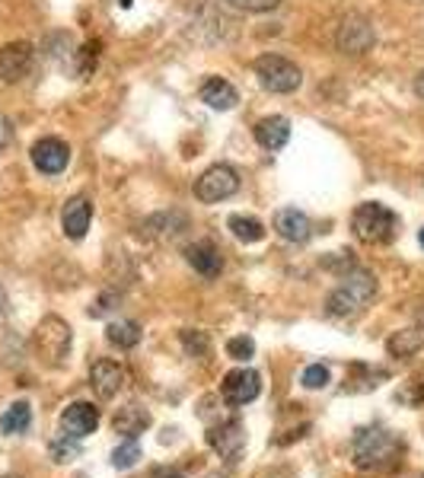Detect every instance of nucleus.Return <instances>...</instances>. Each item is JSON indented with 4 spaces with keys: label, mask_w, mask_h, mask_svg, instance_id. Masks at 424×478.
Instances as JSON below:
<instances>
[{
    "label": "nucleus",
    "mask_w": 424,
    "mask_h": 478,
    "mask_svg": "<svg viewBox=\"0 0 424 478\" xmlns=\"http://www.w3.org/2000/svg\"><path fill=\"white\" fill-rule=\"evenodd\" d=\"M418 348H424V329L396 332V335H392L390 341H386V351H390L392 358H411V354H415Z\"/></svg>",
    "instance_id": "nucleus-22"
},
{
    "label": "nucleus",
    "mask_w": 424,
    "mask_h": 478,
    "mask_svg": "<svg viewBox=\"0 0 424 478\" xmlns=\"http://www.w3.org/2000/svg\"><path fill=\"white\" fill-rule=\"evenodd\" d=\"M29 424H32V408H29V402H14V405L0 415V434H26Z\"/></svg>",
    "instance_id": "nucleus-20"
},
{
    "label": "nucleus",
    "mask_w": 424,
    "mask_h": 478,
    "mask_svg": "<svg viewBox=\"0 0 424 478\" xmlns=\"http://www.w3.org/2000/svg\"><path fill=\"white\" fill-rule=\"evenodd\" d=\"M112 303H119V294H103V297H99V300L90 306V316H93V319H103L109 310H115Z\"/></svg>",
    "instance_id": "nucleus-30"
},
{
    "label": "nucleus",
    "mask_w": 424,
    "mask_h": 478,
    "mask_svg": "<svg viewBox=\"0 0 424 478\" xmlns=\"http://www.w3.org/2000/svg\"><path fill=\"white\" fill-rule=\"evenodd\" d=\"M77 456H80V440H74L68 434L55 437V443H51V459L55 463H74Z\"/></svg>",
    "instance_id": "nucleus-25"
},
{
    "label": "nucleus",
    "mask_w": 424,
    "mask_h": 478,
    "mask_svg": "<svg viewBox=\"0 0 424 478\" xmlns=\"http://www.w3.org/2000/svg\"><path fill=\"white\" fill-rule=\"evenodd\" d=\"M415 93H418V96L424 99V71H421V74H418V77H415Z\"/></svg>",
    "instance_id": "nucleus-33"
},
{
    "label": "nucleus",
    "mask_w": 424,
    "mask_h": 478,
    "mask_svg": "<svg viewBox=\"0 0 424 478\" xmlns=\"http://www.w3.org/2000/svg\"><path fill=\"white\" fill-rule=\"evenodd\" d=\"M227 354L233 360H249L252 354H256V341H252V338H246V335L230 338V341H227Z\"/></svg>",
    "instance_id": "nucleus-27"
},
{
    "label": "nucleus",
    "mask_w": 424,
    "mask_h": 478,
    "mask_svg": "<svg viewBox=\"0 0 424 478\" xmlns=\"http://www.w3.org/2000/svg\"><path fill=\"white\" fill-rule=\"evenodd\" d=\"M10 141H14V128H10V119H7V115H0V150L7 147Z\"/></svg>",
    "instance_id": "nucleus-31"
},
{
    "label": "nucleus",
    "mask_w": 424,
    "mask_h": 478,
    "mask_svg": "<svg viewBox=\"0 0 424 478\" xmlns=\"http://www.w3.org/2000/svg\"><path fill=\"white\" fill-rule=\"evenodd\" d=\"M90 220H93V204H90V198L77 195V198H70V201L64 204L61 226H64V233H68L70 239H84L86 230H90Z\"/></svg>",
    "instance_id": "nucleus-13"
},
{
    "label": "nucleus",
    "mask_w": 424,
    "mask_h": 478,
    "mask_svg": "<svg viewBox=\"0 0 424 478\" xmlns=\"http://www.w3.org/2000/svg\"><path fill=\"white\" fill-rule=\"evenodd\" d=\"M185 259H188V265L195 268L198 275H204V278H217L221 275V252H217L211 243H192V246L185 249Z\"/></svg>",
    "instance_id": "nucleus-17"
},
{
    "label": "nucleus",
    "mask_w": 424,
    "mask_h": 478,
    "mask_svg": "<svg viewBox=\"0 0 424 478\" xmlns=\"http://www.w3.org/2000/svg\"><path fill=\"white\" fill-rule=\"evenodd\" d=\"M399 443L390 430L383 428H367V430H357L355 437V463L357 469H380L386 465L392 456H396Z\"/></svg>",
    "instance_id": "nucleus-3"
},
{
    "label": "nucleus",
    "mask_w": 424,
    "mask_h": 478,
    "mask_svg": "<svg viewBox=\"0 0 424 478\" xmlns=\"http://www.w3.org/2000/svg\"><path fill=\"white\" fill-rule=\"evenodd\" d=\"M211 440V447H214L221 456H227V459H233L239 450H243V428H239L237 421H230V424H223L221 430H214V434L208 437Z\"/></svg>",
    "instance_id": "nucleus-19"
},
{
    "label": "nucleus",
    "mask_w": 424,
    "mask_h": 478,
    "mask_svg": "<svg viewBox=\"0 0 424 478\" xmlns=\"http://www.w3.org/2000/svg\"><path fill=\"white\" fill-rule=\"evenodd\" d=\"M230 7L246 10V13H268L281 4V0H227Z\"/></svg>",
    "instance_id": "nucleus-29"
},
{
    "label": "nucleus",
    "mask_w": 424,
    "mask_h": 478,
    "mask_svg": "<svg viewBox=\"0 0 424 478\" xmlns=\"http://www.w3.org/2000/svg\"><path fill=\"white\" fill-rule=\"evenodd\" d=\"M355 236L361 243H390L399 230V217L380 201H364L351 217Z\"/></svg>",
    "instance_id": "nucleus-2"
},
{
    "label": "nucleus",
    "mask_w": 424,
    "mask_h": 478,
    "mask_svg": "<svg viewBox=\"0 0 424 478\" xmlns=\"http://www.w3.org/2000/svg\"><path fill=\"white\" fill-rule=\"evenodd\" d=\"M147 428H150V415H147L140 405H125L115 412V430H119V434L138 440V434H144Z\"/></svg>",
    "instance_id": "nucleus-18"
},
{
    "label": "nucleus",
    "mask_w": 424,
    "mask_h": 478,
    "mask_svg": "<svg viewBox=\"0 0 424 478\" xmlns=\"http://www.w3.org/2000/svg\"><path fill=\"white\" fill-rule=\"evenodd\" d=\"M256 141L265 150H281L291 141V121L284 115H268V119H262L256 125Z\"/></svg>",
    "instance_id": "nucleus-15"
},
{
    "label": "nucleus",
    "mask_w": 424,
    "mask_h": 478,
    "mask_svg": "<svg viewBox=\"0 0 424 478\" xmlns=\"http://www.w3.org/2000/svg\"><path fill=\"white\" fill-rule=\"evenodd\" d=\"M32 67V45L29 42H10L0 49V77L7 84L23 80Z\"/></svg>",
    "instance_id": "nucleus-12"
},
{
    "label": "nucleus",
    "mask_w": 424,
    "mask_h": 478,
    "mask_svg": "<svg viewBox=\"0 0 424 478\" xmlns=\"http://www.w3.org/2000/svg\"><path fill=\"white\" fill-rule=\"evenodd\" d=\"M125 383H128V373L122 364H115V360H96V364H93L90 386L99 399H115V395L125 389Z\"/></svg>",
    "instance_id": "nucleus-11"
},
{
    "label": "nucleus",
    "mask_w": 424,
    "mask_h": 478,
    "mask_svg": "<svg viewBox=\"0 0 424 478\" xmlns=\"http://www.w3.org/2000/svg\"><path fill=\"white\" fill-rule=\"evenodd\" d=\"M418 239H421V246H424V230H421V236H418Z\"/></svg>",
    "instance_id": "nucleus-35"
},
{
    "label": "nucleus",
    "mask_w": 424,
    "mask_h": 478,
    "mask_svg": "<svg viewBox=\"0 0 424 478\" xmlns=\"http://www.w3.org/2000/svg\"><path fill=\"white\" fill-rule=\"evenodd\" d=\"M4 310H7V290L0 288V313H4Z\"/></svg>",
    "instance_id": "nucleus-34"
},
{
    "label": "nucleus",
    "mask_w": 424,
    "mask_h": 478,
    "mask_svg": "<svg viewBox=\"0 0 424 478\" xmlns=\"http://www.w3.org/2000/svg\"><path fill=\"white\" fill-rule=\"evenodd\" d=\"M138 459H140V443L134 440V437H128L125 443H119V447L112 450V465H115V469H131Z\"/></svg>",
    "instance_id": "nucleus-24"
},
{
    "label": "nucleus",
    "mask_w": 424,
    "mask_h": 478,
    "mask_svg": "<svg viewBox=\"0 0 424 478\" xmlns=\"http://www.w3.org/2000/svg\"><path fill=\"white\" fill-rule=\"evenodd\" d=\"M329 380H332V373H329L326 364H310L303 370V376H300V383H303L306 389H326Z\"/></svg>",
    "instance_id": "nucleus-26"
},
{
    "label": "nucleus",
    "mask_w": 424,
    "mask_h": 478,
    "mask_svg": "<svg viewBox=\"0 0 424 478\" xmlns=\"http://www.w3.org/2000/svg\"><path fill=\"white\" fill-rule=\"evenodd\" d=\"M7 478H14V475H7Z\"/></svg>",
    "instance_id": "nucleus-36"
},
{
    "label": "nucleus",
    "mask_w": 424,
    "mask_h": 478,
    "mask_svg": "<svg viewBox=\"0 0 424 478\" xmlns=\"http://www.w3.org/2000/svg\"><path fill=\"white\" fill-rule=\"evenodd\" d=\"M35 351L42 354L51 367L64 364L70 351V325L58 316H45L35 329Z\"/></svg>",
    "instance_id": "nucleus-5"
},
{
    "label": "nucleus",
    "mask_w": 424,
    "mask_h": 478,
    "mask_svg": "<svg viewBox=\"0 0 424 478\" xmlns=\"http://www.w3.org/2000/svg\"><path fill=\"white\" fill-rule=\"evenodd\" d=\"M105 338H109V345L122 348V351H131L140 341V325L131 323V319H119V323H109Z\"/></svg>",
    "instance_id": "nucleus-21"
},
{
    "label": "nucleus",
    "mask_w": 424,
    "mask_h": 478,
    "mask_svg": "<svg viewBox=\"0 0 424 478\" xmlns=\"http://www.w3.org/2000/svg\"><path fill=\"white\" fill-rule=\"evenodd\" d=\"M221 393L227 399V405L239 408V405H249L252 399H258L262 393V376L249 367H239V370H230L221 383Z\"/></svg>",
    "instance_id": "nucleus-8"
},
{
    "label": "nucleus",
    "mask_w": 424,
    "mask_h": 478,
    "mask_svg": "<svg viewBox=\"0 0 424 478\" xmlns=\"http://www.w3.org/2000/svg\"><path fill=\"white\" fill-rule=\"evenodd\" d=\"M374 42H376L374 22L361 13H348L341 20L338 32H335V45H338V51H345V55H364V51L374 49Z\"/></svg>",
    "instance_id": "nucleus-7"
},
{
    "label": "nucleus",
    "mask_w": 424,
    "mask_h": 478,
    "mask_svg": "<svg viewBox=\"0 0 424 478\" xmlns=\"http://www.w3.org/2000/svg\"><path fill=\"white\" fill-rule=\"evenodd\" d=\"M96 428H99V408L90 405V402H70L61 412V434L74 437V440H84Z\"/></svg>",
    "instance_id": "nucleus-9"
},
{
    "label": "nucleus",
    "mask_w": 424,
    "mask_h": 478,
    "mask_svg": "<svg viewBox=\"0 0 424 478\" xmlns=\"http://www.w3.org/2000/svg\"><path fill=\"white\" fill-rule=\"evenodd\" d=\"M202 102L217 109V112H227V109H233L239 102V93H237V86L227 84V80L211 77V80H204V86H202Z\"/></svg>",
    "instance_id": "nucleus-16"
},
{
    "label": "nucleus",
    "mask_w": 424,
    "mask_h": 478,
    "mask_svg": "<svg viewBox=\"0 0 424 478\" xmlns=\"http://www.w3.org/2000/svg\"><path fill=\"white\" fill-rule=\"evenodd\" d=\"M374 294H376V278L367 275V271H355V275H348L332 290L326 310H329V316H335V319L357 316V313L374 300Z\"/></svg>",
    "instance_id": "nucleus-1"
},
{
    "label": "nucleus",
    "mask_w": 424,
    "mask_h": 478,
    "mask_svg": "<svg viewBox=\"0 0 424 478\" xmlns=\"http://www.w3.org/2000/svg\"><path fill=\"white\" fill-rule=\"evenodd\" d=\"M256 77H258V84H262V90L278 93V96H284V93H297L300 84H303V74H300L297 64L287 61V58H281V55L258 58Z\"/></svg>",
    "instance_id": "nucleus-4"
},
{
    "label": "nucleus",
    "mask_w": 424,
    "mask_h": 478,
    "mask_svg": "<svg viewBox=\"0 0 424 478\" xmlns=\"http://www.w3.org/2000/svg\"><path fill=\"white\" fill-rule=\"evenodd\" d=\"M237 189H239L237 169L227 166V163H217V166L204 169L202 176H198L195 198L202 204H217V201H227L230 195H237Z\"/></svg>",
    "instance_id": "nucleus-6"
},
{
    "label": "nucleus",
    "mask_w": 424,
    "mask_h": 478,
    "mask_svg": "<svg viewBox=\"0 0 424 478\" xmlns=\"http://www.w3.org/2000/svg\"><path fill=\"white\" fill-rule=\"evenodd\" d=\"M275 233H278L281 239H287V243H306L310 233H313V224H310V217H306L303 211H297V208H281V211L275 214Z\"/></svg>",
    "instance_id": "nucleus-14"
},
{
    "label": "nucleus",
    "mask_w": 424,
    "mask_h": 478,
    "mask_svg": "<svg viewBox=\"0 0 424 478\" xmlns=\"http://www.w3.org/2000/svg\"><path fill=\"white\" fill-rule=\"evenodd\" d=\"M32 163L45 176H58V173L68 169L70 147L64 141H58V137H42V141L32 144Z\"/></svg>",
    "instance_id": "nucleus-10"
},
{
    "label": "nucleus",
    "mask_w": 424,
    "mask_h": 478,
    "mask_svg": "<svg viewBox=\"0 0 424 478\" xmlns=\"http://www.w3.org/2000/svg\"><path fill=\"white\" fill-rule=\"evenodd\" d=\"M153 478H182V475L176 469H157L153 472Z\"/></svg>",
    "instance_id": "nucleus-32"
},
{
    "label": "nucleus",
    "mask_w": 424,
    "mask_h": 478,
    "mask_svg": "<svg viewBox=\"0 0 424 478\" xmlns=\"http://www.w3.org/2000/svg\"><path fill=\"white\" fill-rule=\"evenodd\" d=\"M227 226H230V233L239 239V243H258V239H265L262 220L246 217V214H233V217L227 220Z\"/></svg>",
    "instance_id": "nucleus-23"
},
{
    "label": "nucleus",
    "mask_w": 424,
    "mask_h": 478,
    "mask_svg": "<svg viewBox=\"0 0 424 478\" xmlns=\"http://www.w3.org/2000/svg\"><path fill=\"white\" fill-rule=\"evenodd\" d=\"M182 345H185L188 354H198V358H202V354H208V335L188 329V332H182Z\"/></svg>",
    "instance_id": "nucleus-28"
}]
</instances>
